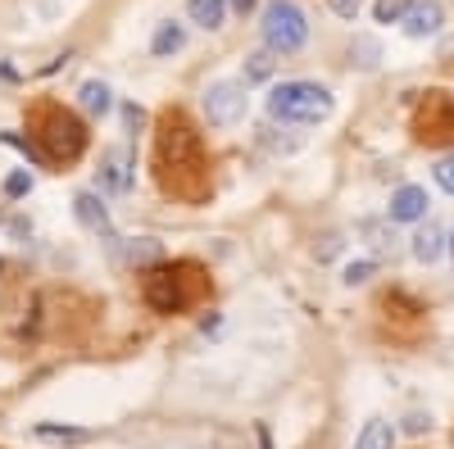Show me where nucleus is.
Instances as JSON below:
<instances>
[{"mask_svg":"<svg viewBox=\"0 0 454 449\" xmlns=\"http://www.w3.org/2000/svg\"><path fill=\"white\" fill-rule=\"evenodd\" d=\"M160 177L173 196L196 200L205 191V155H200V136L192 132L182 114H168L160 123Z\"/></svg>","mask_w":454,"mask_h":449,"instance_id":"f257e3e1","label":"nucleus"},{"mask_svg":"<svg viewBox=\"0 0 454 449\" xmlns=\"http://www.w3.org/2000/svg\"><path fill=\"white\" fill-rule=\"evenodd\" d=\"M263 105L273 123H323L332 114V91L318 82H278Z\"/></svg>","mask_w":454,"mask_h":449,"instance_id":"f03ea898","label":"nucleus"},{"mask_svg":"<svg viewBox=\"0 0 454 449\" xmlns=\"http://www.w3.org/2000/svg\"><path fill=\"white\" fill-rule=\"evenodd\" d=\"M36 145L46 150V159H78L82 150H87V132H82V123L68 114V109H59V105H42L36 109Z\"/></svg>","mask_w":454,"mask_h":449,"instance_id":"7ed1b4c3","label":"nucleus"},{"mask_svg":"<svg viewBox=\"0 0 454 449\" xmlns=\"http://www.w3.org/2000/svg\"><path fill=\"white\" fill-rule=\"evenodd\" d=\"M259 27H263V46H269L273 55H295L309 42V19L295 0H269Z\"/></svg>","mask_w":454,"mask_h":449,"instance_id":"20e7f679","label":"nucleus"},{"mask_svg":"<svg viewBox=\"0 0 454 449\" xmlns=\"http://www.w3.org/2000/svg\"><path fill=\"white\" fill-rule=\"evenodd\" d=\"M196 268L192 264H173V268H155L145 277V299H150V309H160V314H182L192 299L200 295V286H186V277H192Z\"/></svg>","mask_w":454,"mask_h":449,"instance_id":"39448f33","label":"nucleus"},{"mask_svg":"<svg viewBox=\"0 0 454 449\" xmlns=\"http://www.w3.org/2000/svg\"><path fill=\"white\" fill-rule=\"evenodd\" d=\"M246 114V82H232V78H223L205 91V119L214 128H232L237 119Z\"/></svg>","mask_w":454,"mask_h":449,"instance_id":"423d86ee","label":"nucleus"},{"mask_svg":"<svg viewBox=\"0 0 454 449\" xmlns=\"http://www.w3.org/2000/svg\"><path fill=\"white\" fill-rule=\"evenodd\" d=\"M132 182H137V155L128 145H109L100 155V186L109 196H128Z\"/></svg>","mask_w":454,"mask_h":449,"instance_id":"0eeeda50","label":"nucleus"},{"mask_svg":"<svg viewBox=\"0 0 454 449\" xmlns=\"http://www.w3.org/2000/svg\"><path fill=\"white\" fill-rule=\"evenodd\" d=\"M400 27H404V36H413V42L436 36L445 27V5L441 0H413V5L404 10V19H400Z\"/></svg>","mask_w":454,"mask_h":449,"instance_id":"6e6552de","label":"nucleus"},{"mask_svg":"<svg viewBox=\"0 0 454 449\" xmlns=\"http://www.w3.org/2000/svg\"><path fill=\"white\" fill-rule=\"evenodd\" d=\"M427 186H400L391 196V222H419L427 218Z\"/></svg>","mask_w":454,"mask_h":449,"instance_id":"1a4fd4ad","label":"nucleus"},{"mask_svg":"<svg viewBox=\"0 0 454 449\" xmlns=\"http://www.w3.org/2000/svg\"><path fill=\"white\" fill-rule=\"evenodd\" d=\"M73 213H78V222L87 232H109V209L100 205L96 191H78V196H73Z\"/></svg>","mask_w":454,"mask_h":449,"instance_id":"9d476101","label":"nucleus"},{"mask_svg":"<svg viewBox=\"0 0 454 449\" xmlns=\"http://www.w3.org/2000/svg\"><path fill=\"white\" fill-rule=\"evenodd\" d=\"M409 250H413V259H419V264H436V259L445 254V232L436 228V222H427V228L413 232Z\"/></svg>","mask_w":454,"mask_h":449,"instance_id":"9b49d317","label":"nucleus"},{"mask_svg":"<svg viewBox=\"0 0 454 449\" xmlns=\"http://www.w3.org/2000/svg\"><path fill=\"white\" fill-rule=\"evenodd\" d=\"M182 46H186V27H182V23H173V19H168V23H160V27H155V36H150V55H155V59H173Z\"/></svg>","mask_w":454,"mask_h":449,"instance_id":"f8f14e48","label":"nucleus"},{"mask_svg":"<svg viewBox=\"0 0 454 449\" xmlns=\"http://www.w3.org/2000/svg\"><path fill=\"white\" fill-rule=\"evenodd\" d=\"M227 0H192V5H186V19H192L196 27H205V32H218L223 23H227Z\"/></svg>","mask_w":454,"mask_h":449,"instance_id":"ddd939ff","label":"nucleus"},{"mask_svg":"<svg viewBox=\"0 0 454 449\" xmlns=\"http://www.w3.org/2000/svg\"><path fill=\"white\" fill-rule=\"evenodd\" d=\"M391 445H395V427L382 422V418L364 422V431H359V440H355V449H391Z\"/></svg>","mask_w":454,"mask_h":449,"instance_id":"4468645a","label":"nucleus"},{"mask_svg":"<svg viewBox=\"0 0 454 449\" xmlns=\"http://www.w3.org/2000/svg\"><path fill=\"white\" fill-rule=\"evenodd\" d=\"M78 105L87 109V114H109V109H114V91L105 87V82H82V91H78Z\"/></svg>","mask_w":454,"mask_h":449,"instance_id":"2eb2a0df","label":"nucleus"},{"mask_svg":"<svg viewBox=\"0 0 454 449\" xmlns=\"http://www.w3.org/2000/svg\"><path fill=\"white\" fill-rule=\"evenodd\" d=\"M273 64H278V59H273L269 46L254 50V55L246 59V87H250V82H269V78H273Z\"/></svg>","mask_w":454,"mask_h":449,"instance_id":"dca6fc26","label":"nucleus"},{"mask_svg":"<svg viewBox=\"0 0 454 449\" xmlns=\"http://www.w3.org/2000/svg\"><path fill=\"white\" fill-rule=\"evenodd\" d=\"M160 241H150V236H137V241H128V264H137V268H145V264H160Z\"/></svg>","mask_w":454,"mask_h":449,"instance_id":"f3484780","label":"nucleus"},{"mask_svg":"<svg viewBox=\"0 0 454 449\" xmlns=\"http://www.w3.org/2000/svg\"><path fill=\"white\" fill-rule=\"evenodd\" d=\"M350 55H355V64H359V68H377V64H382V46H377L372 36H355Z\"/></svg>","mask_w":454,"mask_h":449,"instance_id":"a211bd4d","label":"nucleus"},{"mask_svg":"<svg viewBox=\"0 0 454 449\" xmlns=\"http://www.w3.org/2000/svg\"><path fill=\"white\" fill-rule=\"evenodd\" d=\"M5 145H14V150H23V155L36 164V168H42L46 164V150L42 145H36V136H19V132H5Z\"/></svg>","mask_w":454,"mask_h":449,"instance_id":"6ab92c4d","label":"nucleus"},{"mask_svg":"<svg viewBox=\"0 0 454 449\" xmlns=\"http://www.w3.org/2000/svg\"><path fill=\"white\" fill-rule=\"evenodd\" d=\"M409 5H413V0H377V5H372V19H377V23H400Z\"/></svg>","mask_w":454,"mask_h":449,"instance_id":"aec40b11","label":"nucleus"},{"mask_svg":"<svg viewBox=\"0 0 454 449\" xmlns=\"http://www.w3.org/2000/svg\"><path fill=\"white\" fill-rule=\"evenodd\" d=\"M377 273V264H372V259H359V264H346V273H340V282H346V286H364L368 277Z\"/></svg>","mask_w":454,"mask_h":449,"instance_id":"412c9836","label":"nucleus"},{"mask_svg":"<svg viewBox=\"0 0 454 449\" xmlns=\"http://www.w3.org/2000/svg\"><path fill=\"white\" fill-rule=\"evenodd\" d=\"M359 232L368 236V245H372V250H391V241H395V236L387 241V228H382V222H359Z\"/></svg>","mask_w":454,"mask_h":449,"instance_id":"4be33fe9","label":"nucleus"},{"mask_svg":"<svg viewBox=\"0 0 454 449\" xmlns=\"http://www.w3.org/2000/svg\"><path fill=\"white\" fill-rule=\"evenodd\" d=\"M32 191V173H10L5 177V196L10 200H19V196H27Z\"/></svg>","mask_w":454,"mask_h":449,"instance_id":"5701e85b","label":"nucleus"},{"mask_svg":"<svg viewBox=\"0 0 454 449\" xmlns=\"http://www.w3.org/2000/svg\"><path fill=\"white\" fill-rule=\"evenodd\" d=\"M436 186L454 196V155H445V159L436 164Z\"/></svg>","mask_w":454,"mask_h":449,"instance_id":"b1692460","label":"nucleus"},{"mask_svg":"<svg viewBox=\"0 0 454 449\" xmlns=\"http://www.w3.org/2000/svg\"><path fill=\"white\" fill-rule=\"evenodd\" d=\"M327 5H332V14H336V19H359L364 0H327Z\"/></svg>","mask_w":454,"mask_h":449,"instance_id":"393cba45","label":"nucleus"},{"mask_svg":"<svg viewBox=\"0 0 454 449\" xmlns=\"http://www.w3.org/2000/svg\"><path fill=\"white\" fill-rule=\"evenodd\" d=\"M36 436H46V440H87V431H68V427H36Z\"/></svg>","mask_w":454,"mask_h":449,"instance_id":"a878e982","label":"nucleus"},{"mask_svg":"<svg viewBox=\"0 0 454 449\" xmlns=\"http://www.w3.org/2000/svg\"><path fill=\"white\" fill-rule=\"evenodd\" d=\"M427 427H432V422H427L423 414H409V418H404V431H413V436H423Z\"/></svg>","mask_w":454,"mask_h":449,"instance_id":"bb28decb","label":"nucleus"},{"mask_svg":"<svg viewBox=\"0 0 454 449\" xmlns=\"http://www.w3.org/2000/svg\"><path fill=\"white\" fill-rule=\"evenodd\" d=\"M123 123H128V128H141V123H145V114H141L137 105H123Z\"/></svg>","mask_w":454,"mask_h":449,"instance_id":"cd10ccee","label":"nucleus"},{"mask_svg":"<svg viewBox=\"0 0 454 449\" xmlns=\"http://www.w3.org/2000/svg\"><path fill=\"white\" fill-rule=\"evenodd\" d=\"M227 5H232V10L246 19V14H254V5H259V0H227Z\"/></svg>","mask_w":454,"mask_h":449,"instance_id":"c85d7f7f","label":"nucleus"},{"mask_svg":"<svg viewBox=\"0 0 454 449\" xmlns=\"http://www.w3.org/2000/svg\"><path fill=\"white\" fill-rule=\"evenodd\" d=\"M445 250H450V259H454V232H445Z\"/></svg>","mask_w":454,"mask_h":449,"instance_id":"c756f323","label":"nucleus"}]
</instances>
